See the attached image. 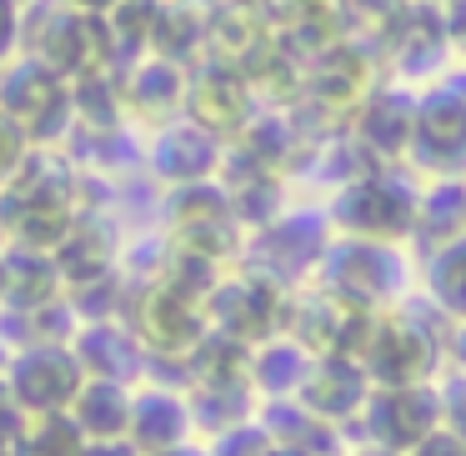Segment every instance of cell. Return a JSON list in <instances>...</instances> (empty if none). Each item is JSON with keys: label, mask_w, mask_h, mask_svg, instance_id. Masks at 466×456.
Wrapping results in <instances>:
<instances>
[{"label": "cell", "mask_w": 466, "mask_h": 456, "mask_svg": "<svg viewBox=\"0 0 466 456\" xmlns=\"http://www.w3.org/2000/svg\"><path fill=\"white\" fill-rule=\"evenodd\" d=\"M326 216H331V231L351 241L411 246L416 216H421V176H406L401 166H371L366 176L336 186Z\"/></svg>", "instance_id": "1"}, {"label": "cell", "mask_w": 466, "mask_h": 456, "mask_svg": "<svg viewBox=\"0 0 466 456\" xmlns=\"http://www.w3.org/2000/svg\"><path fill=\"white\" fill-rule=\"evenodd\" d=\"M21 51H31L35 61H46L56 76H66V81L76 86V81L116 71L121 46H116V31H111L106 15L66 11V5L46 0V5H35V11L25 15V46Z\"/></svg>", "instance_id": "2"}, {"label": "cell", "mask_w": 466, "mask_h": 456, "mask_svg": "<svg viewBox=\"0 0 466 456\" xmlns=\"http://www.w3.org/2000/svg\"><path fill=\"white\" fill-rule=\"evenodd\" d=\"M316 286H326L341 301L376 316V311H391V306L406 301V291H411V261H406V246L336 236L326 246L321 266H316Z\"/></svg>", "instance_id": "3"}, {"label": "cell", "mask_w": 466, "mask_h": 456, "mask_svg": "<svg viewBox=\"0 0 466 456\" xmlns=\"http://www.w3.org/2000/svg\"><path fill=\"white\" fill-rule=\"evenodd\" d=\"M126 326L136 331V341L146 346V356H191L196 346L206 341V331H211V321H206V296L191 291L186 281H176V276H151V281H141L131 296H126Z\"/></svg>", "instance_id": "4"}, {"label": "cell", "mask_w": 466, "mask_h": 456, "mask_svg": "<svg viewBox=\"0 0 466 456\" xmlns=\"http://www.w3.org/2000/svg\"><path fill=\"white\" fill-rule=\"evenodd\" d=\"M0 116H11L41 151L76 126V91L66 76H56L46 61L21 51L15 61L0 66Z\"/></svg>", "instance_id": "5"}, {"label": "cell", "mask_w": 466, "mask_h": 456, "mask_svg": "<svg viewBox=\"0 0 466 456\" xmlns=\"http://www.w3.org/2000/svg\"><path fill=\"white\" fill-rule=\"evenodd\" d=\"M0 216H5V236L21 246H41L56 251L66 236L76 231V181L66 171H46L41 156L21 171V181L0 196Z\"/></svg>", "instance_id": "6"}, {"label": "cell", "mask_w": 466, "mask_h": 456, "mask_svg": "<svg viewBox=\"0 0 466 456\" xmlns=\"http://www.w3.org/2000/svg\"><path fill=\"white\" fill-rule=\"evenodd\" d=\"M361 366L376 386H431L441 366V341L421 321H411V301H401L391 311H376L361 346Z\"/></svg>", "instance_id": "7"}, {"label": "cell", "mask_w": 466, "mask_h": 456, "mask_svg": "<svg viewBox=\"0 0 466 456\" xmlns=\"http://www.w3.org/2000/svg\"><path fill=\"white\" fill-rule=\"evenodd\" d=\"M406 166L421 181L466 176V86L461 81H431L416 96V126H411Z\"/></svg>", "instance_id": "8"}, {"label": "cell", "mask_w": 466, "mask_h": 456, "mask_svg": "<svg viewBox=\"0 0 466 456\" xmlns=\"http://www.w3.org/2000/svg\"><path fill=\"white\" fill-rule=\"evenodd\" d=\"M286 286L271 271H231L211 286L206 296V321L211 331L231 336L241 346H261L266 336L286 331Z\"/></svg>", "instance_id": "9"}, {"label": "cell", "mask_w": 466, "mask_h": 456, "mask_svg": "<svg viewBox=\"0 0 466 456\" xmlns=\"http://www.w3.org/2000/svg\"><path fill=\"white\" fill-rule=\"evenodd\" d=\"M5 386L15 391L25 416H46V411H71V401L86 386V366L76 356L71 341H31L15 346L5 361Z\"/></svg>", "instance_id": "10"}, {"label": "cell", "mask_w": 466, "mask_h": 456, "mask_svg": "<svg viewBox=\"0 0 466 456\" xmlns=\"http://www.w3.org/2000/svg\"><path fill=\"white\" fill-rule=\"evenodd\" d=\"M256 86L246 71H236V66L226 61H196L191 66V86H186V116H191L196 126H206L211 136H221L226 146L236 141V136L246 131V126L256 121Z\"/></svg>", "instance_id": "11"}, {"label": "cell", "mask_w": 466, "mask_h": 456, "mask_svg": "<svg viewBox=\"0 0 466 456\" xmlns=\"http://www.w3.org/2000/svg\"><path fill=\"white\" fill-rule=\"evenodd\" d=\"M441 421H446V411H441V391L436 386H376L361 411L366 441L381 446V451H401V456L416 441H426Z\"/></svg>", "instance_id": "12"}, {"label": "cell", "mask_w": 466, "mask_h": 456, "mask_svg": "<svg viewBox=\"0 0 466 456\" xmlns=\"http://www.w3.org/2000/svg\"><path fill=\"white\" fill-rule=\"evenodd\" d=\"M231 146L221 136H211L206 126H196L191 116L156 126L141 146V161L151 166V176H161L166 186H196V181H216L226 166Z\"/></svg>", "instance_id": "13"}, {"label": "cell", "mask_w": 466, "mask_h": 456, "mask_svg": "<svg viewBox=\"0 0 466 456\" xmlns=\"http://www.w3.org/2000/svg\"><path fill=\"white\" fill-rule=\"evenodd\" d=\"M381 31H386V41H381L386 66H391V76L401 86H426V81H436V71L446 61H456L451 41H446V25H441V5H431V0H411Z\"/></svg>", "instance_id": "14"}, {"label": "cell", "mask_w": 466, "mask_h": 456, "mask_svg": "<svg viewBox=\"0 0 466 456\" xmlns=\"http://www.w3.org/2000/svg\"><path fill=\"white\" fill-rule=\"evenodd\" d=\"M186 86H191V66L171 61L161 51H146V56H131L121 71V101H126V116L141 121L146 131L186 116Z\"/></svg>", "instance_id": "15"}, {"label": "cell", "mask_w": 466, "mask_h": 456, "mask_svg": "<svg viewBox=\"0 0 466 456\" xmlns=\"http://www.w3.org/2000/svg\"><path fill=\"white\" fill-rule=\"evenodd\" d=\"M376 91V61L361 51V46L341 41L331 51L311 56L306 61V81H301V96L336 116H356L361 101Z\"/></svg>", "instance_id": "16"}, {"label": "cell", "mask_w": 466, "mask_h": 456, "mask_svg": "<svg viewBox=\"0 0 466 456\" xmlns=\"http://www.w3.org/2000/svg\"><path fill=\"white\" fill-rule=\"evenodd\" d=\"M416 96L421 91H411V86H401V81L376 86V91L361 101V111L351 116V136L381 166H406L411 126H416Z\"/></svg>", "instance_id": "17"}, {"label": "cell", "mask_w": 466, "mask_h": 456, "mask_svg": "<svg viewBox=\"0 0 466 456\" xmlns=\"http://www.w3.org/2000/svg\"><path fill=\"white\" fill-rule=\"evenodd\" d=\"M191 426H196V406L186 391L161 386V381H136L126 441L141 456H161V451H171V446L191 441Z\"/></svg>", "instance_id": "18"}, {"label": "cell", "mask_w": 466, "mask_h": 456, "mask_svg": "<svg viewBox=\"0 0 466 456\" xmlns=\"http://www.w3.org/2000/svg\"><path fill=\"white\" fill-rule=\"evenodd\" d=\"M66 271L56 251L41 246L5 241L0 246V311H46V306L66 301Z\"/></svg>", "instance_id": "19"}, {"label": "cell", "mask_w": 466, "mask_h": 456, "mask_svg": "<svg viewBox=\"0 0 466 456\" xmlns=\"http://www.w3.org/2000/svg\"><path fill=\"white\" fill-rule=\"evenodd\" d=\"M371 391H376V381L361 366V356H316V366H311V376H306L296 401L311 416H321L326 426H341V421H356L366 411Z\"/></svg>", "instance_id": "20"}, {"label": "cell", "mask_w": 466, "mask_h": 456, "mask_svg": "<svg viewBox=\"0 0 466 456\" xmlns=\"http://www.w3.org/2000/svg\"><path fill=\"white\" fill-rule=\"evenodd\" d=\"M271 15H276V35H281L286 51L311 61V56L346 41L351 5L346 0H271Z\"/></svg>", "instance_id": "21"}, {"label": "cell", "mask_w": 466, "mask_h": 456, "mask_svg": "<svg viewBox=\"0 0 466 456\" xmlns=\"http://www.w3.org/2000/svg\"><path fill=\"white\" fill-rule=\"evenodd\" d=\"M76 356H81L86 376H111V381H146V346L136 341V331L126 321H106V316H91L81 321V331L71 336Z\"/></svg>", "instance_id": "22"}, {"label": "cell", "mask_w": 466, "mask_h": 456, "mask_svg": "<svg viewBox=\"0 0 466 456\" xmlns=\"http://www.w3.org/2000/svg\"><path fill=\"white\" fill-rule=\"evenodd\" d=\"M311 366H316V356L291 331H276L261 346H251V386L266 391L271 401H296L306 376H311Z\"/></svg>", "instance_id": "23"}, {"label": "cell", "mask_w": 466, "mask_h": 456, "mask_svg": "<svg viewBox=\"0 0 466 456\" xmlns=\"http://www.w3.org/2000/svg\"><path fill=\"white\" fill-rule=\"evenodd\" d=\"M131 381H111V376H86L81 396L71 401V416L91 441H121L131 426Z\"/></svg>", "instance_id": "24"}, {"label": "cell", "mask_w": 466, "mask_h": 456, "mask_svg": "<svg viewBox=\"0 0 466 456\" xmlns=\"http://www.w3.org/2000/svg\"><path fill=\"white\" fill-rule=\"evenodd\" d=\"M466 236V176H431L421 181V216H416V241L426 251Z\"/></svg>", "instance_id": "25"}, {"label": "cell", "mask_w": 466, "mask_h": 456, "mask_svg": "<svg viewBox=\"0 0 466 456\" xmlns=\"http://www.w3.org/2000/svg\"><path fill=\"white\" fill-rule=\"evenodd\" d=\"M421 296L446 321H466V236L421 256Z\"/></svg>", "instance_id": "26"}, {"label": "cell", "mask_w": 466, "mask_h": 456, "mask_svg": "<svg viewBox=\"0 0 466 456\" xmlns=\"http://www.w3.org/2000/svg\"><path fill=\"white\" fill-rule=\"evenodd\" d=\"M15 441H21V456H81L91 436L76 426L71 411H46V416H25Z\"/></svg>", "instance_id": "27"}, {"label": "cell", "mask_w": 466, "mask_h": 456, "mask_svg": "<svg viewBox=\"0 0 466 456\" xmlns=\"http://www.w3.org/2000/svg\"><path fill=\"white\" fill-rule=\"evenodd\" d=\"M31 161H35V141L11 121V116H0V196L21 181V171Z\"/></svg>", "instance_id": "28"}, {"label": "cell", "mask_w": 466, "mask_h": 456, "mask_svg": "<svg viewBox=\"0 0 466 456\" xmlns=\"http://www.w3.org/2000/svg\"><path fill=\"white\" fill-rule=\"evenodd\" d=\"M25 46V11H15L11 0H0V66L15 61Z\"/></svg>", "instance_id": "29"}, {"label": "cell", "mask_w": 466, "mask_h": 456, "mask_svg": "<svg viewBox=\"0 0 466 456\" xmlns=\"http://www.w3.org/2000/svg\"><path fill=\"white\" fill-rule=\"evenodd\" d=\"M406 456H466V431H456V426L441 421L426 441H416Z\"/></svg>", "instance_id": "30"}, {"label": "cell", "mask_w": 466, "mask_h": 456, "mask_svg": "<svg viewBox=\"0 0 466 456\" xmlns=\"http://www.w3.org/2000/svg\"><path fill=\"white\" fill-rule=\"evenodd\" d=\"M441 25L446 41H451V56L466 61V0H441Z\"/></svg>", "instance_id": "31"}, {"label": "cell", "mask_w": 466, "mask_h": 456, "mask_svg": "<svg viewBox=\"0 0 466 456\" xmlns=\"http://www.w3.org/2000/svg\"><path fill=\"white\" fill-rule=\"evenodd\" d=\"M21 426H25V411H21V401H15V391L5 386V376H0V436H21Z\"/></svg>", "instance_id": "32"}, {"label": "cell", "mask_w": 466, "mask_h": 456, "mask_svg": "<svg viewBox=\"0 0 466 456\" xmlns=\"http://www.w3.org/2000/svg\"><path fill=\"white\" fill-rule=\"evenodd\" d=\"M81 456H141V451H136V446L121 436V441H86Z\"/></svg>", "instance_id": "33"}, {"label": "cell", "mask_w": 466, "mask_h": 456, "mask_svg": "<svg viewBox=\"0 0 466 456\" xmlns=\"http://www.w3.org/2000/svg\"><path fill=\"white\" fill-rule=\"evenodd\" d=\"M56 5H66V11H86V15H111L121 0H56Z\"/></svg>", "instance_id": "34"}, {"label": "cell", "mask_w": 466, "mask_h": 456, "mask_svg": "<svg viewBox=\"0 0 466 456\" xmlns=\"http://www.w3.org/2000/svg\"><path fill=\"white\" fill-rule=\"evenodd\" d=\"M161 456H211V451L196 446V441H181V446H171V451H161Z\"/></svg>", "instance_id": "35"}, {"label": "cell", "mask_w": 466, "mask_h": 456, "mask_svg": "<svg viewBox=\"0 0 466 456\" xmlns=\"http://www.w3.org/2000/svg\"><path fill=\"white\" fill-rule=\"evenodd\" d=\"M0 456H21V441H11V436H0Z\"/></svg>", "instance_id": "36"}, {"label": "cell", "mask_w": 466, "mask_h": 456, "mask_svg": "<svg viewBox=\"0 0 466 456\" xmlns=\"http://www.w3.org/2000/svg\"><path fill=\"white\" fill-rule=\"evenodd\" d=\"M11 5H15V11H25V15H31L35 5H46V0H11Z\"/></svg>", "instance_id": "37"}, {"label": "cell", "mask_w": 466, "mask_h": 456, "mask_svg": "<svg viewBox=\"0 0 466 456\" xmlns=\"http://www.w3.org/2000/svg\"><path fill=\"white\" fill-rule=\"evenodd\" d=\"M5 241H11V236H5V216H0V246H5Z\"/></svg>", "instance_id": "38"}, {"label": "cell", "mask_w": 466, "mask_h": 456, "mask_svg": "<svg viewBox=\"0 0 466 456\" xmlns=\"http://www.w3.org/2000/svg\"><path fill=\"white\" fill-rule=\"evenodd\" d=\"M431 5H441V0H431Z\"/></svg>", "instance_id": "39"}]
</instances>
